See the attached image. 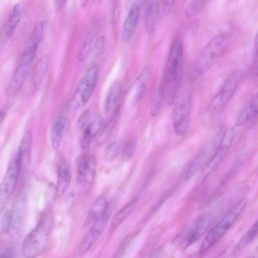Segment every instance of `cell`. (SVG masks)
Wrapping results in <instances>:
<instances>
[{
    "instance_id": "obj_17",
    "label": "cell",
    "mask_w": 258,
    "mask_h": 258,
    "mask_svg": "<svg viewBox=\"0 0 258 258\" xmlns=\"http://www.w3.org/2000/svg\"><path fill=\"white\" fill-rule=\"evenodd\" d=\"M103 124L102 119L98 116L86 126L80 141L81 146L83 149H86L89 147L92 140L102 127Z\"/></svg>"
},
{
    "instance_id": "obj_22",
    "label": "cell",
    "mask_w": 258,
    "mask_h": 258,
    "mask_svg": "<svg viewBox=\"0 0 258 258\" xmlns=\"http://www.w3.org/2000/svg\"><path fill=\"white\" fill-rule=\"evenodd\" d=\"M66 125V117L61 115L57 118L52 126L51 140L52 146L54 150H57L60 146Z\"/></svg>"
},
{
    "instance_id": "obj_43",
    "label": "cell",
    "mask_w": 258,
    "mask_h": 258,
    "mask_svg": "<svg viewBox=\"0 0 258 258\" xmlns=\"http://www.w3.org/2000/svg\"><path fill=\"white\" fill-rule=\"evenodd\" d=\"M10 106L7 105L0 110V124L4 120L10 110Z\"/></svg>"
},
{
    "instance_id": "obj_44",
    "label": "cell",
    "mask_w": 258,
    "mask_h": 258,
    "mask_svg": "<svg viewBox=\"0 0 258 258\" xmlns=\"http://www.w3.org/2000/svg\"><path fill=\"white\" fill-rule=\"evenodd\" d=\"M67 2V0H54L55 7L57 9H61L63 8Z\"/></svg>"
},
{
    "instance_id": "obj_41",
    "label": "cell",
    "mask_w": 258,
    "mask_h": 258,
    "mask_svg": "<svg viewBox=\"0 0 258 258\" xmlns=\"http://www.w3.org/2000/svg\"><path fill=\"white\" fill-rule=\"evenodd\" d=\"M15 256V249L12 247H6L0 250V257H14Z\"/></svg>"
},
{
    "instance_id": "obj_36",
    "label": "cell",
    "mask_w": 258,
    "mask_h": 258,
    "mask_svg": "<svg viewBox=\"0 0 258 258\" xmlns=\"http://www.w3.org/2000/svg\"><path fill=\"white\" fill-rule=\"evenodd\" d=\"M43 23L42 22H39L36 26L30 38V44H39L42 37L43 31Z\"/></svg>"
},
{
    "instance_id": "obj_15",
    "label": "cell",
    "mask_w": 258,
    "mask_h": 258,
    "mask_svg": "<svg viewBox=\"0 0 258 258\" xmlns=\"http://www.w3.org/2000/svg\"><path fill=\"white\" fill-rule=\"evenodd\" d=\"M162 0H144V16L146 29L151 32L158 16Z\"/></svg>"
},
{
    "instance_id": "obj_12",
    "label": "cell",
    "mask_w": 258,
    "mask_h": 258,
    "mask_svg": "<svg viewBox=\"0 0 258 258\" xmlns=\"http://www.w3.org/2000/svg\"><path fill=\"white\" fill-rule=\"evenodd\" d=\"M210 224V220L201 217L184 230L176 238L174 242L176 244L186 243L190 245L198 240L206 232Z\"/></svg>"
},
{
    "instance_id": "obj_1",
    "label": "cell",
    "mask_w": 258,
    "mask_h": 258,
    "mask_svg": "<svg viewBox=\"0 0 258 258\" xmlns=\"http://www.w3.org/2000/svg\"><path fill=\"white\" fill-rule=\"evenodd\" d=\"M183 62V40L178 35L171 46L164 74L159 87L163 101L171 104L179 87Z\"/></svg>"
},
{
    "instance_id": "obj_2",
    "label": "cell",
    "mask_w": 258,
    "mask_h": 258,
    "mask_svg": "<svg viewBox=\"0 0 258 258\" xmlns=\"http://www.w3.org/2000/svg\"><path fill=\"white\" fill-rule=\"evenodd\" d=\"M51 224L52 217L50 214H44L41 217L23 242L22 250L25 257H36L47 249Z\"/></svg>"
},
{
    "instance_id": "obj_25",
    "label": "cell",
    "mask_w": 258,
    "mask_h": 258,
    "mask_svg": "<svg viewBox=\"0 0 258 258\" xmlns=\"http://www.w3.org/2000/svg\"><path fill=\"white\" fill-rule=\"evenodd\" d=\"M117 119V114L115 113L103 127L96 140V144L98 146H102L110 138L115 126Z\"/></svg>"
},
{
    "instance_id": "obj_8",
    "label": "cell",
    "mask_w": 258,
    "mask_h": 258,
    "mask_svg": "<svg viewBox=\"0 0 258 258\" xmlns=\"http://www.w3.org/2000/svg\"><path fill=\"white\" fill-rule=\"evenodd\" d=\"M22 163L21 157L17 152L8 164L0 185V210L5 206L15 189Z\"/></svg>"
},
{
    "instance_id": "obj_24",
    "label": "cell",
    "mask_w": 258,
    "mask_h": 258,
    "mask_svg": "<svg viewBox=\"0 0 258 258\" xmlns=\"http://www.w3.org/2000/svg\"><path fill=\"white\" fill-rule=\"evenodd\" d=\"M107 202L105 198L100 197L92 203L89 210L87 222L94 221L102 215L108 209Z\"/></svg>"
},
{
    "instance_id": "obj_35",
    "label": "cell",
    "mask_w": 258,
    "mask_h": 258,
    "mask_svg": "<svg viewBox=\"0 0 258 258\" xmlns=\"http://www.w3.org/2000/svg\"><path fill=\"white\" fill-rule=\"evenodd\" d=\"M136 147V140L135 139H131L126 141L122 149L123 156L126 159L132 158L135 152Z\"/></svg>"
},
{
    "instance_id": "obj_20",
    "label": "cell",
    "mask_w": 258,
    "mask_h": 258,
    "mask_svg": "<svg viewBox=\"0 0 258 258\" xmlns=\"http://www.w3.org/2000/svg\"><path fill=\"white\" fill-rule=\"evenodd\" d=\"M152 73L150 66L145 67L139 75L135 83L134 101L138 103L142 97L145 89L148 85Z\"/></svg>"
},
{
    "instance_id": "obj_6",
    "label": "cell",
    "mask_w": 258,
    "mask_h": 258,
    "mask_svg": "<svg viewBox=\"0 0 258 258\" xmlns=\"http://www.w3.org/2000/svg\"><path fill=\"white\" fill-rule=\"evenodd\" d=\"M245 201H241L233 209L228 213L223 218L210 230L204 240L200 253H206L226 233L240 214L245 206Z\"/></svg>"
},
{
    "instance_id": "obj_16",
    "label": "cell",
    "mask_w": 258,
    "mask_h": 258,
    "mask_svg": "<svg viewBox=\"0 0 258 258\" xmlns=\"http://www.w3.org/2000/svg\"><path fill=\"white\" fill-rule=\"evenodd\" d=\"M257 111V95L255 94L248 101L238 114L235 122V125L239 126L244 124L255 117Z\"/></svg>"
},
{
    "instance_id": "obj_18",
    "label": "cell",
    "mask_w": 258,
    "mask_h": 258,
    "mask_svg": "<svg viewBox=\"0 0 258 258\" xmlns=\"http://www.w3.org/2000/svg\"><path fill=\"white\" fill-rule=\"evenodd\" d=\"M71 179L70 167L67 162L61 160L57 166L58 194H63L68 188Z\"/></svg>"
},
{
    "instance_id": "obj_3",
    "label": "cell",
    "mask_w": 258,
    "mask_h": 258,
    "mask_svg": "<svg viewBox=\"0 0 258 258\" xmlns=\"http://www.w3.org/2000/svg\"><path fill=\"white\" fill-rule=\"evenodd\" d=\"M179 90L174 99L173 126L176 135L182 136L186 133L189 125L192 101L190 91L186 86H182Z\"/></svg>"
},
{
    "instance_id": "obj_30",
    "label": "cell",
    "mask_w": 258,
    "mask_h": 258,
    "mask_svg": "<svg viewBox=\"0 0 258 258\" xmlns=\"http://www.w3.org/2000/svg\"><path fill=\"white\" fill-rule=\"evenodd\" d=\"M257 230V222H256L246 233L241 241H239L236 247V250L241 249L252 241L256 236Z\"/></svg>"
},
{
    "instance_id": "obj_26",
    "label": "cell",
    "mask_w": 258,
    "mask_h": 258,
    "mask_svg": "<svg viewBox=\"0 0 258 258\" xmlns=\"http://www.w3.org/2000/svg\"><path fill=\"white\" fill-rule=\"evenodd\" d=\"M93 40L92 33H89L85 36L77 52V57L79 61L86 59L91 52Z\"/></svg>"
},
{
    "instance_id": "obj_31",
    "label": "cell",
    "mask_w": 258,
    "mask_h": 258,
    "mask_svg": "<svg viewBox=\"0 0 258 258\" xmlns=\"http://www.w3.org/2000/svg\"><path fill=\"white\" fill-rule=\"evenodd\" d=\"M87 159L85 156L80 157L78 161L77 180L82 183L85 179L87 174Z\"/></svg>"
},
{
    "instance_id": "obj_32",
    "label": "cell",
    "mask_w": 258,
    "mask_h": 258,
    "mask_svg": "<svg viewBox=\"0 0 258 258\" xmlns=\"http://www.w3.org/2000/svg\"><path fill=\"white\" fill-rule=\"evenodd\" d=\"M118 146L116 142H113L110 143L104 151L105 160L107 162L113 161L118 155Z\"/></svg>"
},
{
    "instance_id": "obj_45",
    "label": "cell",
    "mask_w": 258,
    "mask_h": 258,
    "mask_svg": "<svg viewBox=\"0 0 258 258\" xmlns=\"http://www.w3.org/2000/svg\"><path fill=\"white\" fill-rule=\"evenodd\" d=\"M89 0H80L81 5L82 7L85 8L87 5Z\"/></svg>"
},
{
    "instance_id": "obj_5",
    "label": "cell",
    "mask_w": 258,
    "mask_h": 258,
    "mask_svg": "<svg viewBox=\"0 0 258 258\" xmlns=\"http://www.w3.org/2000/svg\"><path fill=\"white\" fill-rule=\"evenodd\" d=\"M98 77V67L93 64L88 68L74 92L72 101L74 110L81 109L89 101L96 85Z\"/></svg>"
},
{
    "instance_id": "obj_29",
    "label": "cell",
    "mask_w": 258,
    "mask_h": 258,
    "mask_svg": "<svg viewBox=\"0 0 258 258\" xmlns=\"http://www.w3.org/2000/svg\"><path fill=\"white\" fill-rule=\"evenodd\" d=\"M208 0H191L186 10V15L193 17L200 13L205 7Z\"/></svg>"
},
{
    "instance_id": "obj_38",
    "label": "cell",
    "mask_w": 258,
    "mask_h": 258,
    "mask_svg": "<svg viewBox=\"0 0 258 258\" xmlns=\"http://www.w3.org/2000/svg\"><path fill=\"white\" fill-rule=\"evenodd\" d=\"M105 38L103 35H100L96 39L92 49L94 56H97L102 53L105 46Z\"/></svg>"
},
{
    "instance_id": "obj_23",
    "label": "cell",
    "mask_w": 258,
    "mask_h": 258,
    "mask_svg": "<svg viewBox=\"0 0 258 258\" xmlns=\"http://www.w3.org/2000/svg\"><path fill=\"white\" fill-rule=\"evenodd\" d=\"M49 65V58L43 56L36 64L32 73V82L34 87H39L46 76Z\"/></svg>"
},
{
    "instance_id": "obj_10",
    "label": "cell",
    "mask_w": 258,
    "mask_h": 258,
    "mask_svg": "<svg viewBox=\"0 0 258 258\" xmlns=\"http://www.w3.org/2000/svg\"><path fill=\"white\" fill-rule=\"evenodd\" d=\"M234 136V128L229 127L225 131L217 149L204 169L206 175L215 170L221 163L232 144Z\"/></svg>"
},
{
    "instance_id": "obj_4",
    "label": "cell",
    "mask_w": 258,
    "mask_h": 258,
    "mask_svg": "<svg viewBox=\"0 0 258 258\" xmlns=\"http://www.w3.org/2000/svg\"><path fill=\"white\" fill-rule=\"evenodd\" d=\"M231 41L227 32L219 34L206 45L196 65V72L202 74L207 71L227 50Z\"/></svg>"
},
{
    "instance_id": "obj_21",
    "label": "cell",
    "mask_w": 258,
    "mask_h": 258,
    "mask_svg": "<svg viewBox=\"0 0 258 258\" xmlns=\"http://www.w3.org/2000/svg\"><path fill=\"white\" fill-rule=\"evenodd\" d=\"M139 198L135 197L131 202L121 209L114 216L109 228V232L112 233L118 226L130 215L136 207Z\"/></svg>"
},
{
    "instance_id": "obj_39",
    "label": "cell",
    "mask_w": 258,
    "mask_h": 258,
    "mask_svg": "<svg viewBox=\"0 0 258 258\" xmlns=\"http://www.w3.org/2000/svg\"><path fill=\"white\" fill-rule=\"evenodd\" d=\"M162 101V95L160 88H159L153 102L151 110V114L152 116H154L158 114L160 111Z\"/></svg>"
},
{
    "instance_id": "obj_33",
    "label": "cell",
    "mask_w": 258,
    "mask_h": 258,
    "mask_svg": "<svg viewBox=\"0 0 258 258\" xmlns=\"http://www.w3.org/2000/svg\"><path fill=\"white\" fill-rule=\"evenodd\" d=\"M91 110L89 109L84 111L81 114L75 124V127L77 131H80L86 127L91 117Z\"/></svg>"
},
{
    "instance_id": "obj_28",
    "label": "cell",
    "mask_w": 258,
    "mask_h": 258,
    "mask_svg": "<svg viewBox=\"0 0 258 258\" xmlns=\"http://www.w3.org/2000/svg\"><path fill=\"white\" fill-rule=\"evenodd\" d=\"M21 18V10L19 5H16L10 15L7 29V35L8 37H11L14 33Z\"/></svg>"
},
{
    "instance_id": "obj_13",
    "label": "cell",
    "mask_w": 258,
    "mask_h": 258,
    "mask_svg": "<svg viewBox=\"0 0 258 258\" xmlns=\"http://www.w3.org/2000/svg\"><path fill=\"white\" fill-rule=\"evenodd\" d=\"M9 225L7 233L12 236L21 230L24 214V204L21 199L17 201L11 210L8 211Z\"/></svg>"
},
{
    "instance_id": "obj_37",
    "label": "cell",
    "mask_w": 258,
    "mask_h": 258,
    "mask_svg": "<svg viewBox=\"0 0 258 258\" xmlns=\"http://www.w3.org/2000/svg\"><path fill=\"white\" fill-rule=\"evenodd\" d=\"M57 194V187L53 183H50L45 192V200L47 204H51L55 201Z\"/></svg>"
},
{
    "instance_id": "obj_9",
    "label": "cell",
    "mask_w": 258,
    "mask_h": 258,
    "mask_svg": "<svg viewBox=\"0 0 258 258\" xmlns=\"http://www.w3.org/2000/svg\"><path fill=\"white\" fill-rule=\"evenodd\" d=\"M240 71L233 72L226 80L222 88L210 102L211 109L219 111L222 109L233 96L242 77Z\"/></svg>"
},
{
    "instance_id": "obj_42",
    "label": "cell",
    "mask_w": 258,
    "mask_h": 258,
    "mask_svg": "<svg viewBox=\"0 0 258 258\" xmlns=\"http://www.w3.org/2000/svg\"><path fill=\"white\" fill-rule=\"evenodd\" d=\"M174 0H162L163 12L165 15L168 14L172 10Z\"/></svg>"
},
{
    "instance_id": "obj_34",
    "label": "cell",
    "mask_w": 258,
    "mask_h": 258,
    "mask_svg": "<svg viewBox=\"0 0 258 258\" xmlns=\"http://www.w3.org/2000/svg\"><path fill=\"white\" fill-rule=\"evenodd\" d=\"M97 166V160L94 155H91L87 159V168L86 179L92 181L95 174Z\"/></svg>"
},
{
    "instance_id": "obj_40",
    "label": "cell",
    "mask_w": 258,
    "mask_h": 258,
    "mask_svg": "<svg viewBox=\"0 0 258 258\" xmlns=\"http://www.w3.org/2000/svg\"><path fill=\"white\" fill-rule=\"evenodd\" d=\"M204 158V155L203 154H201L193 162L192 164L191 165L190 168H189L188 171L187 173L186 177L189 178L197 170V168L200 166V164L203 161V158Z\"/></svg>"
},
{
    "instance_id": "obj_14",
    "label": "cell",
    "mask_w": 258,
    "mask_h": 258,
    "mask_svg": "<svg viewBox=\"0 0 258 258\" xmlns=\"http://www.w3.org/2000/svg\"><path fill=\"white\" fill-rule=\"evenodd\" d=\"M139 8L137 4L131 7L122 26L121 37L123 41L128 40L134 34L139 19Z\"/></svg>"
},
{
    "instance_id": "obj_27",
    "label": "cell",
    "mask_w": 258,
    "mask_h": 258,
    "mask_svg": "<svg viewBox=\"0 0 258 258\" xmlns=\"http://www.w3.org/2000/svg\"><path fill=\"white\" fill-rule=\"evenodd\" d=\"M32 146V135L29 130L24 134L20 143L18 152L20 154L22 162L23 160L28 159L30 156Z\"/></svg>"
},
{
    "instance_id": "obj_7",
    "label": "cell",
    "mask_w": 258,
    "mask_h": 258,
    "mask_svg": "<svg viewBox=\"0 0 258 258\" xmlns=\"http://www.w3.org/2000/svg\"><path fill=\"white\" fill-rule=\"evenodd\" d=\"M38 46L37 44H30L23 54L9 82L6 90L7 96H14L23 86L34 59Z\"/></svg>"
},
{
    "instance_id": "obj_11",
    "label": "cell",
    "mask_w": 258,
    "mask_h": 258,
    "mask_svg": "<svg viewBox=\"0 0 258 258\" xmlns=\"http://www.w3.org/2000/svg\"><path fill=\"white\" fill-rule=\"evenodd\" d=\"M109 208L100 217L96 219L88 233L83 239L79 247L81 254L86 253L91 247L105 229L109 219Z\"/></svg>"
},
{
    "instance_id": "obj_19",
    "label": "cell",
    "mask_w": 258,
    "mask_h": 258,
    "mask_svg": "<svg viewBox=\"0 0 258 258\" xmlns=\"http://www.w3.org/2000/svg\"><path fill=\"white\" fill-rule=\"evenodd\" d=\"M122 93L121 83L117 82L111 87L104 101V111L105 113L110 112L117 106Z\"/></svg>"
}]
</instances>
